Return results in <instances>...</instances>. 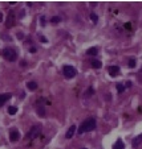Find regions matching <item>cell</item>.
<instances>
[{
  "instance_id": "1",
  "label": "cell",
  "mask_w": 142,
  "mask_h": 149,
  "mask_svg": "<svg viewBox=\"0 0 142 149\" xmlns=\"http://www.w3.org/2000/svg\"><path fill=\"white\" fill-rule=\"evenodd\" d=\"M94 128H96V120H94L93 117H89V119H86V120L82 121V124L80 125L77 133H78V135H82V133H85V132L93 131Z\"/></svg>"
},
{
  "instance_id": "2",
  "label": "cell",
  "mask_w": 142,
  "mask_h": 149,
  "mask_svg": "<svg viewBox=\"0 0 142 149\" xmlns=\"http://www.w3.org/2000/svg\"><path fill=\"white\" fill-rule=\"evenodd\" d=\"M3 56L7 61H10V62H13V61H16L17 59V53L16 50H13L12 48H5L3 50Z\"/></svg>"
},
{
  "instance_id": "3",
  "label": "cell",
  "mask_w": 142,
  "mask_h": 149,
  "mask_svg": "<svg viewBox=\"0 0 142 149\" xmlns=\"http://www.w3.org/2000/svg\"><path fill=\"white\" fill-rule=\"evenodd\" d=\"M41 133V125H33L29 129V132L25 135V140H33Z\"/></svg>"
},
{
  "instance_id": "4",
  "label": "cell",
  "mask_w": 142,
  "mask_h": 149,
  "mask_svg": "<svg viewBox=\"0 0 142 149\" xmlns=\"http://www.w3.org/2000/svg\"><path fill=\"white\" fill-rule=\"evenodd\" d=\"M62 74H64V77L68 78V79H72V78H74L77 75V70L73 66H64V69H62Z\"/></svg>"
},
{
  "instance_id": "5",
  "label": "cell",
  "mask_w": 142,
  "mask_h": 149,
  "mask_svg": "<svg viewBox=\"0 0 142 149\" xmlns=\"http://www.w3.org/2000/svg\"><path fill=\"white\" fill-rule=\"evenodd\" d=\"M44 103H45V99L41 98L40 100L37 102V106H36V112H37L39 116H41V117L45 116V106H44Z\"/></svg>"
},
{
  "instance_id": "6",
  "label": "cell",
  "mask_w": 142,
  "mask_h": 149,
  "mask_svg": "<svg viewBox=\"0 0 142 149\" xmlns=\"http://www.w3.org/2000/svg\"><path fill=\"white\" fill-rule=\"evenodd\" d=\"M10 140L12 141V143H17V141L20 140V132L17 129H11V132H10Z\"/></svg>"
},
{
  "instance_id": "7",
  "label": "cell",
  "mask_w": 142,
  "mask_h": 149,
  "mask_svg": "<svg viewBox=\"0 0 142 149\" xmlns=\"http://www.w3.org/2000/svg\"><path fill=\"white\" fill-rule=\"evenodd\" d=\"M11 98H12V94H10V92L0 94V107L4 106V104H5V102H7V100H10Z\"/></svg>"
},
{
  "instance_id": "8",
  "label": "cell",
  "mask_w": 142,
  "mask_h": 149,
  "mask_svg": "<svg viewBox=\"0 0 142 149\" xmlns=\"http://www.w3.org/2000/svg\"><path fill=\"white\" fill-rule=\"evenodd\" d=\"M13 20H15V15H13V12H10V15L7 16V20H5V27L12 28L13 27Z\"/></svg>"
},
{
  "instance_id": "9",
  "label": "cell",
  "mask_w": 142,
  "mask_h": 149,
  "mask_svg": "<svg viewBox=\"0 0 142 149\" xmlns=\"http://www.w3.org/2000/svg\"><path fill=\"white\" fill-rule=\"evenodd\" d=\"M108 71H109V74L112 77H116V75L120 74V67H118V66H110L108 69Z\"/></svg>"
},
{
  "instance_id": "10",
  "label": "cell",
  "mask_w": 142,
  "mask_h": 149,
  "mask_svg": "<svg viewBox=\"0 0 142 149\" xmlns=\"http://www.w3.org/2000/svg\"><path fill=\"white\" fill-rule=\"evenodd\" d=\"M141 143H142V133H141V135H138L137 137H134V139H133L131 145H133V148H137Z\"/></svg>"
},
{
  "instance_id": "11",
  "label": "cell",
  "mask_w": 142,
  "mask_h": 149,
  "mask_svg": "<svg viewBox=\"0 0 142 149\" xmlns=\"http://www.w3.org/2000/svg\"><path fill=\"white\" fill-rule=\"evenodd\" d=\"M74 132H76V125H70V128L67 131V133H65V137L67 139H72L73 137V135H74Z\"/></svg>"
},
{
  "instance_id": "12",
  "label": "cell",
  "mask_w": 142,
  "mask_h": 149,
  "mask_svg": "<svg viewBox=\"0 0 142 149\" xmlns=\"http://www.w3.org/2000/svg\"><path fill=\"white\" fill-rule=\"evenodd\" d=\"M113 149H125V144H124V141L121 139H118L116 141V144L113 145Z\"/></svg>"
},
{
  "instance_id": "13",
  "label": "cell",
  "mask_w": 142,
  "mask_h": 149,
  "mask_svg": "<svg viewBox=\"0 0 142 149\" xmlns=\"http://www.w3.org/2000/svg\"><path fill=\"white\" fill-rule=\"evenodd\" d=\"M90 64H92V67H94V69H100V67L102 66L101 61H98V59H94V58L90 61Z\"/></svg>"
},
{
  "instance_id": "14",
  "label": "cell",
  "mask_w": 142,
  "mask_h": 149,
  "mask_svg": "<svg viewBox=\"0 0 142 149\" xmlns=\"http://www.w3.org/2000/svg\"><path fill=\"white\" fill-rule=\"evenodd\" d=\"M97 53H98V49L97 48H90V49L86 50V54H88V56H92V57L97 56Z\"/></svg>"
},
{
  "instance_id": "15",
  "label": "cell",
  "mask_w": 142,
  "mask_h": 149,
  "mask_svg": "<svg viewBox=\"0 0 142 149\" xmlns=\"http://www.w3.org/2000/svg\"><path fill=\"white\" fill-rule=\"evenodd\" d=\"M27 89L31 90V91H35V90L37 89V83H36V82H32V81L28 82V83H27Z\"/></svg>"
},
{
  "instance_id": "16",
  "label": "cell",
  "mask_w": 142,
  "mask_h": 149,
  "mask_svg": "<svg viewBox=\"0 0 142 149\" xmlns=\"http://www.w3.org/2000/svg\"><path fill=\"white\" fill-rule=\"evenodd\" d=\"M8 114L10 115H16L17 114V107H13V106L8 107Z\"/></svg>"
},
{
  "instance_id": "17",
  "label": "cell",
  "mask_w": 142,
  "mask_h": 149,
  "mask_svg": "<svg viewBox=\"0 0 142 149\" xmlns=\"http://www.w3.org/2000/svg\"><path fill=\"white\" fill-rule=\"evenodd\" d=\"M60 21H61V17L60 16H53V17H51V22H52V24H59Z\"/></svg>"
},
{
  "instance_id": "18",
  "label": "cell",
  "mask_w": 142,
  "mask_h": 149,
  "mask_svg": "<svg viewBox=\"0 0 142 149\" xmlns=\"http://www.w3.org/2000/svg\"><path fill=\"white\" fill-rule=\"evenodd\" d=\"M37 38H39V41H40V42H44V44L48 42V40H46V38H45L41 33H37Z\"/></svg>"
},
{
  "instance_id": "19",
  "label": "cell",
  "mask_w": 142,
  "mask_h": 149,
  "mask_svg": "<svg viewBox=\"0 0 142 149\" xmlns=\"http://www.w3.org/2000/svg\"><path fill=\"white\" fill-rule=\"evenodd\" d=\"M117 91L120 92V94L124 92V91H125V86H124L122 83H117Z\"/></svg>"
},
{
  "instance_id": "20",
  "label": "cell",
  "mask_w": 142,
  "mask_h": 149,
  "mask_svg": "<svg viewBox=\"0 0 142 149\" xmlns=\"http://www.w3.org/2000/svg\"><path fill=\"white\" fill-rule=\"evenodd\" d=\"M40 25L41 27H45L46 25V19H45L44 15H41V16H40Z\"/></svg>"
},
{
  "instance_id": "21",
  "label": "cell",
  "mask_w": 142,
  "mask_h": 149,
  "mask_svg": "<svg viewBox=\"0 0 142 149\" xmlns=\"http://www.w3.org/2000/svg\"><path fill=\"white\" fill-rule=\"evenodd\" d=\"M90 19H92V21L94 22V24H97V21H98V16L96 13H90Z\"/></svg>"
},
{
  "instance_id": "22",
  "label": "cell",
  "mask_w": 142,
  "mask_h": 149,
  "mask_svg": "<svg viewBox=\"0 0 142 149\" xmlns=\"http://www.w3.org/2000/svg\"><path fill=\"white\" fill-rule=\"evenodd\" d=\"M128 64H129V67L133 69V67H136V64H137V62H136V59H134V58H130Z\"/></svg>"
},
{
  "instance_id": "23",
  "label": "cell",
  "mask_w": 142,
  "mask_h": 149,
  "mask_svg": "<svg viewBox=\"0 0 142 149\" xmlns=\"http://www.w3.org/2000/svg\"><path fill=\"white\" fill-rule=\"evenodd\" d=\"M93 94H94L93 87H89V89H88V91L85 92V96H90V95H93Z\"/></svg>"
},
{
  "instance_id": "24",
  "label": "cell",
  "mask_w": 142,
  "mask_h": 149,
  "mask_svg": "<svg viewBox=\"0 0 142 149\" xmlns=\"http://www.w3.org/2000/svg\"><path fill=\"white\" fill-rule=\"evenodd\" d=\"M2 38H3V40H7V41H11L12 40L11 37H8V34H2Z\"/></svg>"
},
{
  "instance_id": "25",
  "label": "cell",
  "mask_w": 142,
  "mask_h": 149,
  "mask_svg": "<svg viewBox=\"0 0 142 149\" xmlns=\"http://www.w3.org/2000/svg\"><path fill=\"white\" fill-rule=\"evenodd\" d=\"M24 15H25V12H24V9H23V11H20V15H19V19H23V17H24Z\"/></svg>"
},
{
  "instance_id": "26",
  "label": "cell",
  "mask_w": 142,
  "mask_h": 149,
  "mask_svg": "<svg viewBox=\"0 0 142 149\" xmlns=\"http://www.w3.org/2000/svg\"><path fill=\"white\" fill-rule=\"evenodd\" d=\"M23 37H24V34H23L21 32H19L17 33V38H19V40H23Z\"/></svg>"
},
{
  "instance_id": "27",
  "label": "cell",
  "mask_w": 142,
  "mask_h": 149,
  "mask_svg": "<svg viewBox=\"0 0 142 149\" xmlns=\"http://www.w3.org/2000/svg\"><path fill=\"white\" fill-rule=\"evenodd\" d=\"M29 52H31V53H36V48H35V46H32V48H29Z\"/></svg>"
},
{
  "instance_id": "28",
  "label": "cell",
  "mask_w": 142,
  "mask_h": 149,
  "mask_svg": "<svg viewBox=\"0 0 142 149\" xmlns=\"http://www.w3.org/2000/svg\"><path fill=\"white\" fill-rule=\"evenodd\" d=\"M20 65H21V66H25V65H27V62H25V61H21V62H20Z\"/></svg>"
},
{
  "instance_id": "29",
  "label": "cell",
  "mask_w": 142,
  "mask_h": 149,
  "mask_svg": "<svg viewBox=\"0 0 142 149\" xmlns=\"http://www.w3.org/2000/svg\"><path fill=\"white\" fill-rule=\"evenodd\" d=\"M126 87H131V82H126Z\"/></svg>"
},
{
  "instance_id": "30",
  "label": "cell",
  "mask_w": 142,
  "mask_h": 149,
  "mask_svg": "<svg viewBox=\"0 0 142 149\" xmlns=\"http://www.w3.org/2000/svg\"><path fill=\"white\" fill-rule=\"evenodd\" d=\"M2 21H3V15L0 13V22H2Z\"/></svg>"
},
{
  "instance_id": "31",
  "label": "cell",
  "mask_w": 142,
  "mask_h": 149,
  "mask_svg": "<svg viewBox=\"0 0 142 149\" xmlns=\"http://www.w3.org/2000/svg\"><path fill=\"white\" fill-rule=\"evenodd\" d=\"M80 149H86V148H80Z\"/></svg>"
}]
</instances>
